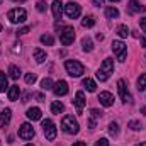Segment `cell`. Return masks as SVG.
I'll return each instance as SVG.
<instances>
[{
    "label": "cell",
    "mask_w": 146,
    "mask_h": 146,
    "mask_svg": "<svg viewBox=\"0 0 146 146\" xmlns=\"http://www.w3.org/2000/svg\"><path fill=\"white\" fill-rule=\"evenodd\" d=\"M94 3H95L97 7H100V5H104V0H94Z\"/></svg>",
    "instance_id": "41"
},
{
    "label": "cell",
    "mask_w": 146,
    "mask_h": 146,
    "mask_svg": "<svg viewBox=\"0 0 146 146\" xmlns=\"http://www.w3.org/2000/svg\"><path fill=\"white\" fill-rule=\"evenodd\" d=\"M36 9L39 10V12H44V10H46V3H44L42 0H39V2H37V5H36Z\"/></svg>",
    "instance_id": "35"
},
{
    "label": "cell",
    "mask_w": 146,
    "mask_h": 146,
    "mask_svg": "<svg viewBox=\"0 0 146 146\" xmlns=\"http://www.w3.org/2000/svg\"><path fill=\"white\" fill-rule=\"evenodd\" d=\"M97 39H99V41H102V39H104V34H100V33H99V34H97Z\"/></svg>",
    "instance_id": "44"
},
{
    "label": "cell",
    "mask_w": 146,
    "mask_h": 146,
    "mask_svg": "<svg viewBox=\"0 0 146 146\" xmlns=\"http://www.w3.org/2000/svg\"><path fill=\"white\" fill-rule=\"evenodd\" d=\"M27 33H29V27H24V29H21L17 34H27Z\"/></svg>",
    "instance_id": "39"
},
{
    "label": "cell",
    "mask_w": 146,
    "mask_h": 146,
    "mask_svg": "<svg viewBox=\"0 0 146 146\" xmlns=\"http://www.w3.org/2000/svg\"><path fill=\"white\" fill-rule=\"evenodd\" d=\"M19 75H21V70H19V68H17L15 65H12V66L9 68V76H10V78L17 80V78H19Z\"/></svg>",
    "instance_id": "28"
},
{
    "label": "cell",
    "mask_w": 146,
    "mask_h": 146,
    "mask_svg": "<svg viewBox=\"0 0 146 146\" xmlns=\"http://www.w3.org/2000/svg\"><path fill=\"white\" fill-rule=\"evenodd\" d=\"M117 90H119V95H121V100L122 102H131L133 100V97H131V94H129L124 80H119L117 82Z\"/></svg>",
    "instance_id": "10"
},
{
    "label": "cell",
    "mask_w": 146,
    "mask_h": 146,
    "mask_svg": "<svg viewBox=\"0 0 146 146\" xmlns=\"http://www.w3.org/2000/svg\"><path fill=\"white\" fill-rule=\"evenodd\" d=\"M112 72H114V61H112V58H106V60L102 61L99 72H97V78H99L100 82H106L110 76Z\"/></svg>",
    "instance_id": "1"
},
{
    "label": "cell",
    "mask_w": 146,
    "mask_h": 146,
    "mask_svg": "<svg viewBox=\"0 0 146 146\" xmlns=\"http://www.w3.org/2000/svg\"><path fill=\"white\" fill-rule=\"evenodd\" d=\"M99 102L104 106V107H110L114 104V95L110 92H100L99 94Z\"/></svg>",
    "instance_id": "12"
},
{
    "label": "cell",
    "mask_w": 146,
    "mask_h": 146,
    "mask_svg": "<svg viewBox=\"0 0 146 146\" xmlns=\"http://www.w3.org/2000/svg\"><path fill=\"white\" fill-rule=\"evenodd\" d=\"M141 112H143V114L146 115V107H143V109H141Z\"/></svg>",
    "instance_id": "45"
},
{
    "label": "cell",
    "mask_w": 146,
    "mask_h": 146,
    "mask_svg": "<svg viewBox=\"0 0 146 146\" xmlns=\"http://www.w3.org/2000/svg\"><path fill=\"white\" fill-rule=\"evenodd\" d=\"M61 129L66 134H76L78 133V122L73 115H65L61 121Z\"/></svg>",
    "instance_id": "3"
},
{
    "label": "cell",
    "mask_w": 146,
    "mask_h": 146,
    "mask_svg": "<svg viewBox=\"0 0 146 146\" xmlns=\"http://www.w3.org/2000/svg\"><path fill=\"white\" fill-rule=\"evenodd\" d=\"M112 51L115 53V56H117L119 61H124L126 54H127V46L122 41H112Z\"/></svg>",
    "instance_id": "6"
},
{
    "label": "cell",
    "mask_w": 146,
    "mask_h": 146,
    "mask_svg": "<svg viewBox=\"0 0 146 146\" xmlns=\"http://www.w3.org/2000/svg\"><path fill=\"white\" fill-rule=\"evenodd\" d=\"M53 92H54V95H58V97L66 95V94H68V83H66L65 80L56 82V83H54V87H53Z\"/></svg>",
    "instance_id": "11"
},
{
    "label": "cell",
    "mask_w": 146,
    "mask_h": 146,
    "mask_svg": "<svg viewBox=\"0 0 146 146\" xmlns=\"http://www.w3.org/2000/svg\"><path fill=\"white\" fill-rule=\"evenodd\" d=\"M12 2H26V0H12Z\"/></svg>",
    "instance_id": "47"
},
{
    "label": "cell",
    "mask_w": 146,
    "mask_h": 146,
    "mask_svg": "<svg viewBox=\"0 0 146 146\" xmlns=\"http://www.w3.org/2000/svg\"><path fill=\"white\" fill-rule=\"evenodd\" d=\"M42 131H44V136H46V139L53 141V139L56 138V126H54V122H53L51 119H46V121H42Z\"/></svg>",
    "instance_id": "7"
},
{
    "label": "cell",
    "mask_w": 146,
    "mask_h": 146,
    "mask_svg": "<svg viewBox=\"0 0 146 146\" xmlns=\"http://www.w3.org/2000/svg\"><path fill=\"white\" fill-rule=\"evenodd\" d=\"M41 42L42 44H48V46H53L54 44V37L51 36V34H42L41 36Z\"/></svg>",
    "instance_id": "27"
},
{
    "label": "cell",
    "mask_w": 146,
    "mask_h": 146,
    "mask_svg": "<svg viewBox=\"0 0 146 146\" xmlns=\"http://www.w3.org/2000/svg\"><path fill=\"white\" fill-rule=\"evenodd\" d=\"M33 97L36 99L37 102H42V100H44V95H42V94H33Z\"/></svg>",
    "instance_id": "37"
},
{
    "label": "cell",
    "mask_w": 146,
    "mask_h": 146,
    "mask_svg": "<svg viewBox=\"0 0 146 146\" xmlns=\"http://www.w3.org/2000/svg\"><path fill=\"white\" fill-rule=\"evenodd\" d=\"M7 19L12 22V24H19V22H26V19H27V12L24 10V9H12V10H9L7 12Z\"/></svg>",
    "instance_id": "4"
},
{
    "label": "cell",
    "mask_w": 146,
    "mask_h": 146,
    "mask_svg": "<svg viewBox=\"0 0 146 146\" xmlns=\"http://www.w3.org/2000/svg\"><path fill=\"white\" fill-rule=\"evenodd\" d=\"M65 68H66V72L70 76H82L83 73H85V66L80 63V61H76V60H68V61H65Z\"/></svg>",
    "instance_id": "2"
},
{
    "label": "cell",
    "mask_w": 146,
    "mask_h": 146,
    "mask_svg": "<svg viewBox=\"0 0 146 146\" xmlns=\"http://www.w3.org/2000/svg\"><path fill=\"white\" fill-rule=\"evenodd\" d=\"M146 7L141 3V2H138V0H131L129 2V5H127V12L129 14H136V12H145Z\"/></svg>",
    "instance_id": "14"
},
{
    "label": "cell",
    "mask_w": 146,
    "mask_h": 146,
    "mask_svg": "<svg viewBox=\"0 0 146 146\" xmlns=\"http://www.w3.org/2000/svg\"><path fill=\"white\" fill-rule=\"evenodd\" d=\"M138 88L139 90H146V73H141V76L138 78Z\"/></svg>",
    "instance_id": "29"
},
{
    "label": "cell",
    "mask_w": 146,
    "mask_h": 146,
    "mask_svg": "<svg viewBox=\"0 0 146 146\" xmlns=\"http://www.w3.org/2000/svg\"><path fill=\"white\" fill-rule=\"evenodd\" d=\"M27 117H29L31 121H39V119H41V109L31 107V109L27 110Z\"/></svg>",
    "instance_id": "18"
},
{
    "label": "cell",
    "mask_w": 146,
    "mask_h": 146,
    "mask_svg": "<svg viewBox=\"0 0 146 146\" xmlns=\"http://www.w3.org/2000/svg\"><path fill=\"white\" fill-rule=\"evenodd\" d=\"M19 138L21 139H33L34 138V127L29 124V122H24L21 127H19Z\"/></svg>",
    "instance_id": "8"
},
{
    "label": "cell",
    "mask_w": 146,
    "mask_h": 146,
    "mask_svg": "<svg viewBox=\"0 0 146 146\" xmlns=\"http://www.w3.org/2000/svg\"><path fill=\"white\" fill-rule=\"evenodd\" d=\"M117 34L121 37H127L129 36V29H127V26H119L117 27Z\"/></svg>",
    "instance_id": "30"
},
{
    "label": "cell",
    "mask_w": 146,
    "mask_h": 146,
    "mask_svg": "<svg viewBox=\"0 0 146 146\" xmlns=\"http://www.w3.org/2000/svg\"><path fill=\"white\" fill-rule=\"evenodd\" d=\"M82 46H83L85 51H92V49H94V42H92L90 37H83V39H82Z\"/></svg>",
    "instance_id": "25"
},
{
    "label": "cell",
    "mask_w": 146,
    "mask_h": 146,
    "mask_svg": "<svg viewBox=\"0 0 146 146\" xmlns=\"http://www.w3.org/2000/svg\"><path fill=\"white\" fill-rule=\"evenodd\" d=\"M53 87H54V83H53L51 78H44V80L41 82V88H42V90H53Z\"/></svg>",
    "instance_id": "26"
},
{
    "label": "cell",
    "mask_w": 146,
    "mask_h": 146,
    "mask_svg": "<svg viewBox=\"0 0 146 146\" xmlns=\"http://www.w3.org/2000/svg\"><path fill=\"white\" fill-rule=\"evenodd\" d=\"M60 41H61L63 46H70V44H73V41H75V29L70 27V26L63 27V31L60 33Z\"/></svg>",
    "instance_id": "5"
},
{
    "label": "cell",
    "mask_w": 146,
    "mask_h": 146,
    "mask_svg": "<svg viewBox=\"0 0 146 146\" xmlns=\"http://www.w3.org/2000/svg\"><path fill=\"white\" fill-rule=\"evenodd\" d=\"M0 3H2V0H0Z\"/></svg>",
    "instance_id": "51"
},
{
    "label": "cell",
    "mask_w": 146,
    "mask_h": 146,
    "mask_svg": "<svg viewBox=\"0 0 146 146\" xmlns=\"http://www.w3.org/2000/svg\"><path fill=\"white\" fill-rule=\"evenodd\" d=\"M106 17L107 19H117L119 17V10L115 7H107L106 9Z\"/></svg>",
    "instance_id": "22"
},
{
    "label": "cell",
    "mask_w": 146,
    "mask_h": 146,
    "mask_svg": "<svg viewBox=\"0 0 146 146\" xmlns=\"http://www.w3.org/2000/svg\"><path fill=\"white\" fill-rule=\"evenodd\" d=\"M63 110H65V106H63L60 100H54V102L51 104V112H53V114H61Z\"/></svg>",
    "instance_id": "20"
},
{
    "label": "cell",
    "mask_w": 146,
    "mask_h": 146,
    "mask_svg": "<svg viewBox=\"0 0 146 146\" xmlns=\"http://www.w3.org/2000/svg\"><path fill=\"white\" fill-rule=\"evenodd\" d=\"M139 26H141V29H143V31H146V17L139 19Z\"/></svg>",
    "instance_id": "38"
},
{
    "label": "cell",
    "mask_w": 146,
    "mask_h": 146,
    "mask_svg": "<svg viewBox=\"0 0 146 146\" xmlns=\"http://www.w3.org/2000/svg\"><path fill=\"white\" fill-rule=\"evenodd\" d=\"M82 26H83V27H94V26H95V17H94V15L85 17V19L82 21Z\"/></svg>",
    "instance_id": "24"
},
{
    "label": "cell",
    "mask_w": 146,
    "mask_h": 146,
    "mask_svg": "<svg viewBox=\"0 0 146 146\" xmlns=\"http://www.w3.org/2000/svg\"><path fill=\"white\" fill-rule=\"evenodd\" d=\"M83 87H85L88 92H95V88H97V83H95L92 78H85V80H83Z\"/></svg>",
    "instance_id": "21"
},
{
    "label": "cell",
    "mask_w": 146,
    "mask_h": 146,
    "mask_svg": "<svg viewBox=\"0 0 146 146\" xmlns=\"http://www.w3.org/2000/svg\"><path fill=\"white\" fill-rule=\"evenodd\" d=\"M95 146H109V141H107L106 138H100V139L95 143Z\"/></svg>",
    "instance_id": "36"
},
{
    "label": "cell",
    "mask_w": 146,
    "mask_h": 146,
    "mask_svg": "<svg viewBox=\"0 0 146 146\" xmlns=\"http://www.w3.org/2000/svg\"><path fill=\"white\" fill-rule=\"evenodd\" d=\"M88 126H90V129H94L95 127V119H90L88 121Z\"/></svg>",
    "instance_id": "40"
},
{
    "label": "cell",
    "mask_w": 146,
    "mask_h": 146,
    "mask_svg": "<svg viewBox=\"0 0 146 146\" xmlns=\"http://www.w3.org/2000/svg\"><path fill=\"white\" fill-rule=\"evenodd\" d=\"M102 114H104V112H100L99 109H90V115H92V119H99V117H102Z\"/></svg>",
    "instance_id": "33"
},
{
    "label": "cell",
    "mask_w": 146,
    "mask_h": 146,
    "mask_svg": "<svg viewBox=\"0 0 146 146\" xmlns=\"http://www.w3.org/2000/svg\"><path fill=\"white\" fill-rule=\"evenodd\" d=\"M73 146H87V145H85L83 141H76V143H75V145H73Z\"/></svg>",
    "instance_id": "42"
},
{
    "label": "cell",
    "mask_w": 146,
    "mask_h": 146,
    "mask_svg": "<svg viewBox=\"0 0 146 146\" xmlns=\"http://www.w3.org/2000/svg\"><path fill=\"white\" fill-rule=\"evenodd\" d=\"M51 10H53L54 19H60L61 14H63V3H61V0H54V2L51 3Z\"/></svg>",
    "instance_id": "15"
},
{
    "label": "cell",
    "mask_w": 146,
    "mask_h": 146,
    "mask_svg": "<svg viewBox=\"0 0 146 146\" xmlns=\"http://www.w3.org/2000/svg\"><path fill=\"white\" fill-rule=\"evenodd\" d=\"M110 2H119V0H110Z\"/></svg>",
    "instance_id": "48"
},
{
    "label": "cell",
    "mask_w": 146,
    "mask_h": 146,
    "mask_svg": "<svg viewBox=\"0 0 146 146\" xmlns=\"http://www.w3.org/2000/svg\"><path fill=\"white\" fill-rule=\"evenodd\" d=\"M9 88V83H7V75L3 72H0V92H5Z\"/></svg>",
    "instance_id": "23"
},
{
    "label": "cell",
    "mask_w": 146,
    "mask_h": 146,
    "mask_svg": "<svg viewBox=\"0 0 146 146\" xmlns=\"http://www.w3.org/2000/svg\"><path fill=\"white\" fill-rule=\"evenodd\" d=\"M65 14H66L70 19H76V17L82 14V9H80L78 3H75V2H68V3L65 5Z\"/></svg>",
    "instance_id": "9"
},
{
    "label": "cell",
    "mask_w": 146,
    "mask_h": 146,
    "mask_svg": "<svg viewBox=\"0 0 146 146\" xmlns=\"http://www.w3.org/2000/svg\"><path fill=\"white\" fill-rule=\"evenodd\" d=\"M141 46H146V36L141 37Z\"/></svg>",
    "instance_id": "43"
},
{
    "label": "cell",
    "mask_w": 146,
    "mask_h": 146,
    "mask_svg": "<svg viewBox=\"0 0 146 146\" xmlns=\"http://www.w3.org/2000/svg\"><path fill=\"white\" fill-rule=\"evenodd\" d=\"M36 80H37L36 73H27V75H26V83H27V85H33Z\"/></svg>",
    "instance_id": "32"
},
{
    "label": "cell",
    "mask_w": 146,
    "mask_h": 146,
    "mask_svg": "<svg viewBox=\"0 0 146 146\" xmlns=\"http://www.w3.org/2000/svg\"><path fill=\"white\" fill-rule=\"evenodd\" d=\"M0 31H2V24H0Z\"/></svg>",
    "instance_id": "49"
},
{
    "label": "cell",
    "mask_w": 146,
    "mask_h": 146,
    "mask_svg": "<svg viewBox=\"0 0 146 146\" xmlns=\"http://www.w3.org/2000/svg\"><path fill=\"white\" fill-rule=\"evenodd\" d=\"M10 115H12V110L10 109H3L0 112V127H5L10 122Z\"/></svg>",
    "instance_id": "16"
},
{
    "label": "cell",
    "mask_w": 146,
    "mask_h": 146,
    "mask_svg": "<svg viewBox=\"0 0 146 146\" xmlns=\"http://www.w3.org/2000/svg\"><path fill=\"white\" fill-rule=\"evenodd\" d=\"M85 95H83V92L80 90V92H76V95H75V100H73V104H75V107H76V112L78 114H82V110L85 107Z\"/></svg>",
    "instance_id": "13"
},
{
    "label": "cell",
    "mask_w": 146,
    "mask_h": 146,
    "mask_svg": "<svg viewBox=\"0 0 146 146\" xmlns=\"http://www.w3.org/2000/svg\"><path fill=\"white\" fill-rule=\"evenodd\" d=\"M19 94H21V90H19V85H12V87L9 88V100L15 102V100L19 99Z\"/></svg>",
    "instance_id": "17"
},
{
    "label": "cell",
    "mask_w": 146,
    "mask_h": 146,
    "mask_svg": "<svg viewBox=\"0 0 146 146\" xmlns=\"http://www.w3.org/2000/svg\"><path fill=\"white\" fill-rule=\"evenodd\" d=\"M136 146H146V143H139V145H136Z\"/></svg>",
    "instance_id": "46"
},
{
    "label": "cell",
    "mask_w": 146,
    "mask_h": 146,
    "mask_svg": "<svg viewBox=\"0 0 146 146\" xmlns=\"http://www.w3.org/2000/svg\"><path fill=\"white\" fill-rule=\"evenodd\" d=\"M26 146H33V145H26Z\"/></svg>",
    "instance_id": "50"
},
{
    "label": "cell",
    "mask_w": 146,
    "mask_h": 146,
    "mask_svg": "<svg viewBox=\"0 0 146 146\" xmlns=\"http://www.w3.org/2000/svg\"><path fill=\"white\" fill-rule=\"evenodd\" d=\"M34 60H36V63H42L46 60V51H42L41 48H36L34 49Z\"/></svg>",
    "instance_id": "19"
},
{
    "label": "cell",
    "mask_w": 146,
    "mask_h": 146,
    "mask_svg": "<svg viewBox=\"0 0 146 146\" xmlns=\"http://www.w3.org/2000/svg\"><path fill=\"white\" fill-rule=\"evenodd\" d=\"M127 126H129V127H131L133 131H139V129H141V124H139L138 121H131V122H129Z\"/></svg>",
    "instance_id": "34"
},
{
    "label": "cell",
    "mask_w": 146,
    "mask_h": 146,
    "mask_svg": "<svg viewBox=\"0 0 146 146\" xmlns=\"http://www.w3.org/2000/svg\"><path fill=\"white\" fill-rule=\"evenodd\" d=\"M109 133H110V136H117V133H119V126H117L115 122H110L109 124Z\"/></svg>",
    "instance_id": "31"
}]
</instances>
